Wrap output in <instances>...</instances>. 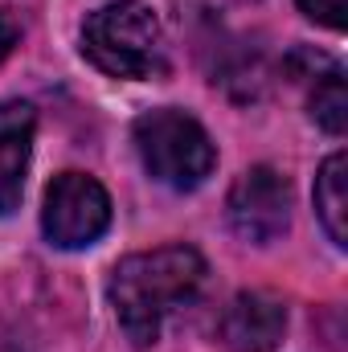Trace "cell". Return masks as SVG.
Segmentation results:
<instances>
[{"label":"cell","instance_id":"cell-5","mask_svg":"<svg viewBox=\"0 0 348 352\" xmlns=\"http://www.w3.org/2000/svg\"><path fill=\"white\" fill-rule=\"evenodd\" d=\"M226 213H230V226L242 242L270 246L291 226V184H287V176L274 173L270 164L246 168L230 188Z\"/></svg>","mask_w":348,"mask_h":352},{"label":"cell","instance_id":"cell-11","mask_svg":"<svg viewBox=\"0 0 348 352\" xmlns=\"http://www.w3.org/2000/svg\"><path fill=\"white\" fill-rule=\"evenodd\" d=\"M17 41H21V25H17V16H12L8 8H0V62L12 54Z\"/></svg>","mask_w":348,"mask_h":352},{"label":"cell","instance_id":"cell-1","mask_svg":"<svg viewBox=\"0 0 348 352\" xmlns=\"http://www.w3.org/2000/svg\"><path fill=\"white\" fill-rule=\"evenodd\" d=\"M201 283H205V258L193 246H160L123 258L111 270L107 295L127 340L148 349L160 336L164 320L197 299Z\"/></svg>","mask_w":348,"mask_h":352},{"label":"cell","instance_id":"cell-3","mask_svg":"<svg viewBox=\"0 0 348 352\" xmlns=\"http://www.w3.org/2000/svg\"><path fill=\"white\" fill-rule=\"evenodd\" d=\"M131 135H135L144 173L173 192H188V188L205 184L217 164V148H213L209 131L188 111H176V107L144 111L135 119Z\"/></svg>","mask_w":348,"mask_h":352},{"label":"cell","instance_id":"cell-10","mask_svg":"<svg viewBox=\"0 0 348 352\" xmlns=\"http://www.w3.org/2000/svg\"><path fill=\"white\" fill-rule=\"evenodd\" d=\"M299 8H303V12H307L312 21L328 25V29H345L348 0H299Z\"/></svg>","mask_w":348,"mask_h":352},{"label":"cell","instance_id":"cell-7","mask_svg":"<svg viewBox=\"0 0 348 352\" xmlns=\"http://www.w3.org/2000/svg\"><path fill=\"white\" fill-rule=\"evenodd\" d=\"M33 131H37V115L29 102L17 98L0 102V217H8L21 205L29 156H33Z\"/></svg>","mask_w":348,"mask_h":352},{"label":"cell","instance_id":"cell-4","mask_svg":"<svg viewBox=\"0 0 348 352\" xmlns=\"http://www.w3.org/2000/svg\"><path fill=\"white\" fill-rule=\"evenodd\" d=\"M111 226V197L87 173H62L45 188L41 230L58 250H83L94 246Z\"/></svg>","mask_w":348,"mask_h":352},{"label":"cell","instance_id":"cell-9","mask_svg":"<svg viewBox=\"0 0 348 352\" xmlns=\"http://www.w3.org/2000/svg\"><path fill=\"white\" fill-rule=\"evenodd\" d=\"M312 119L328 135H345L348 131V90H345V74L336 66H328V74L312 90Z\"/></svg>","mask_w":348,"mask_h":352},{"label":"cell","instance_id":"cell-6","mask_svg":"<svg viewBox=\"0 0 348 352\" xmlns=\"http://www.w3.org/2000/svg\"><path fill=\"white\" fill-rule=\"evenodd\" d=\"M287 332V307L270 291H242L221 311L217 336L230 352H270Z\"/></svg>","mask_w":348,"mask_h":352},{"label":"cell","instance_id":"cell-8","mask_svg":"<svg viewBox=\"0 0 348 352\" xmlns=\"http://www.w3.org/2000/svg\"><path fill=\"white\" fill-rule=\"evenodd\" d=\"M316 213H320L324 234L336 246H345L348 242V156L345 152L328 156L320 176H316Z\"/></svg>","mask_w":348,"mask_h":352},{"label":"cell","instance_id":"cell-2","mask_svg":"<svg viewBox=\"0 0 348 352\" xmlns=\"http://www.w3.org/2000/svg\"><path fill=\"white\" fill-rule=\"evenodd\" d=\"M83 54L111 78H152L164 70V33L148 4L111 0L94 8L83 25Z\"/></svg>","mask_w":348,"mask_h":352}]
</instances>
